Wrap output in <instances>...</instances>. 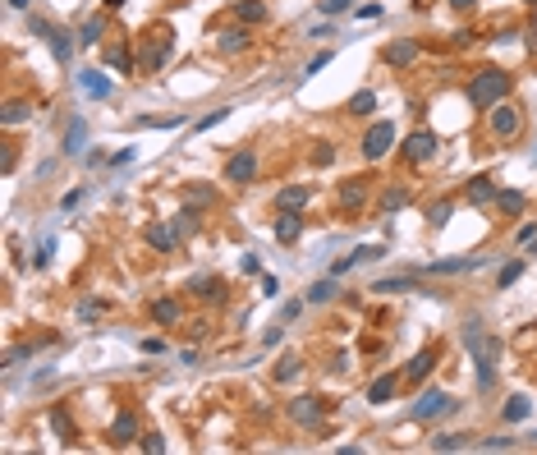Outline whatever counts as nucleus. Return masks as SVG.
I'll list each match as a JSON object with an SVG mask.
<instances>
[{"label": "nucleus", "mask_w": 537, "mask_h": 455, "mask_svg": "<svg viewBox=\"0 0 537 455\" xmlns=\"http://www.w3.org/2000/svg\"><path fill=\"white\" fill-rule=\"evenodd\" d=\"M464 345L473 350V363H477V391H492L496 386V359H501V341L482 336V322H468L464 327Z\"/></svg>", "instance_id": "f257e3e1"}, {"label": "nucleus", "mask_w": 537, "mask_h": 455, "mask_svg": "<svg viewBox=\"0 0 537 455\" xmlns=\"http://www.w3.org/2000/svg\"><path fill=\"white\" fill-rule=\"evenodd\" d=\"M505 97H510V74L496 70V65L477 70L473 83H468V106H473V111H492L496 102H505Z\"/></svg>", "instance_id": "f03ea898"}, {"label": "nucleus", "mask_w": 537, "mask_h": 455, "mask_svg": "<svg viewBox=\"0 0 537 455\" xmlns=\"http://www.w3.org/2000/svg\"><path fill=\"white\" fill-rule=\"evenodd\" d=\"M148 37H152V42H148V51L138 55V70H143V74H156V70L165 65V55H170V28L156 23Z\"/></svg>", "instance_id": "7ed1b4c3"}, {"label": "nucleus", "mask_w": 537, "mask_h": 455, "mask_svg": "<svg viewBox=\"0 0 537 455\" xmlns=\"http://www.w3.org/2000/svg\"><path fill=\"white\" fill-rule=\"evenodd\" d=\"M390 143H395V124H390V120H377L372 129L363 133V157L367 161H382L386 152H390Z\"/></svg>", "instance_id": "20e7f679"}, {"label": "nucleus", "mask_w": 537, "mask_h": 455, "mask_svg": "<svg viewBox=\"0 0 537 455\" xmlns=\"http://www.w3.org/2000/svg\"><path fill=\"white\" fill-rule=\"evenodd\" d=\"M450 410H455V395L423 391V395H418V405H414V419L418 423H432V419H441V414H450Z\"/></svg>", "instance_id": "39448f33"}, {"label": "nucleus", "mask_w": 537, "mask_h": 455, "mask_svg": "<svg viewBox=\"0 0 537 455\" xmlns=\"http://www.w3.org/2000/svg\"><path fill=\"white\" fill-rule=\"evenodd\" d=\"M321 414H326V400H317V395H294L289 400V423H299V428H317Z\"/></svg>", "instance_id": "423d86ee"}, {"label": "nucleus", "mask_w": 537, "mask_h": 455, "mask_svg": "<svg viewBox=\"0 0 537 455\" xmlns=\"http://www.w3.org/2000/svg\"><path fill=\"white\" fill-rule=\"evenodd\" d=\"M436 148H441V143H436V133L418 129V133H409V138H404V148H399V152H404L414 166H427V161L436 157Z\"/></svg>", "instance_id": "0eeeda50"}, {"label": "nucleus", "mask_w": 537, "mask_h": 455, "mask_svg": "<svg viewBox=\"0 0 537 455\" xmlns=\"http://www.w3.org/2000/svg\"><path fill=\"white\" fill-rule=\"evenodd\" d=\"M519 111H514V106H505V102H496L492 106V133L496 138H514V133H519Z\"/></svg>", "instance_id": "6e6552de"}, {"label": "nucleus", "mask_w": 537, "mask_h": 455, "mask_svg": "<svg viewBox=\"0 0 537 455\" xmlns=\"http://www.w3.org/2000/svg\"><path fill=\"white\" fill-rule=\"evenodd\" d=\"M253 175H258V157H253V152H234V157L226 161V180L230 184H248Z\"/></svg>", "instance_id": "1a4fd4ad"}, {"label": "nucleus", "mask_w": 537, "mask_h": 455, "mask_svg": "<svg viewBox=\"0 0 537 455\" xmlns=\"http://www.w3.org/2000/svg\"><path fill=\"white\" fill-rule=\"evenodd\" d=\"M78 88L87 97H96V102H106V97L115 92V83L106 79V74H96V70H78Z\"/></svg>", "instance_id": "9d476101"}, {"label": "nucleus", "mask_w": 537, "mask_h": 455, "mask_svg": "<svg viewBox=\"0 0 537 455\" xmlns=\"http://www.w3.org/2000/svg\"><path fill=\"white\" fill-rule=\"evenodd\" d=\"M248 46H253V33H248V28H226V33H221L216 37V51H226V55H239V51H248Z\"/></svg>", "instance_id": "9b49d317"}, {"label": "nucleus", "mask_w": 537, "mask_h": 455, "mask_svg": "<svg viewBox=\"0 0 537 455\" xmlns=\"http://www.w3.org/2000/svg\"><path fill=\"white\" fill-rule=\"evenodd\" d=\"M414 60H418V42H409V37H399V42L386 46V65H395V70H409Z\"/></svg>", "instance_id": "f8f14e48"}, {"label": "nucleus", "mask_w": 537, "mask_h": 455, "mask_svg": "<svg viewBox=\"0 0 537 455\" xmlns=\"http://www.w3.org/2000/svg\"><path fill=\"white\" fill-rule=\"evenodd\" d=\"M367 202V180H345L340 184V207L345 212H358Z\"/></svg>", "instance_id": "ddd939ff"}, {"label": "nucleus", "mask_w": 537, "mask_h": 455, "mask_svg": "<svg viewBox=\"0 0 537 455\" xmlns=\"http://www.w3.org/2000/svg\"><path fill=\"white\" fill-rule=\"evenodd\" d=\"M193 295H198L202 304H221V299H226V280L221 276H198L193 280Z\"/></svg>", "instance_id": "4468645a"}, {"label": "nucleus", "mask_w": 537, "mask_h": 455, "mask_svg": "<svg viewBox=\"0 0 537 455\" xmlns=\"http://www.w3.org/2000/svg\"><path fill=\"white\" fill-rule=\"evenodd\" d=\"M106 65H111V70H120V74H138V60L129 55V46H124V42H111V46H106Z\"/></svg>", "instance_id": "2eb2a0df"}, {"label": "nucleus", "mask_w": 537, "mask_h": 455, "mask_svg": "<svg viewBox=\"0 0 537 455\" xmlns=\"http://www.w3.org/2000/svg\"><path fill=\"white\" fill-rule=\"evenodd\" d=\"M143 235H148V244L156 248V253H170V248H175V239H179V235H175V226H161V221H152V226L143 230Z\"/></svg>", "instance_id": "dca6fc26"}, {"label": "nucleus", "mask_w": 537, "mask_h": 455, "mask_svg": "<svg viewBox=\"0 0 537 455\" xmlns=\"http://www.w3.org/2000/svg\"><path fill=\"white\" fill-rule=\"evenodd\" d=\"M133 437H138V419H133V414H115V423H111V442H115V446H129Z\"/></svg>", "instance_id": "f3484780"}, {"label": "nucleus", "mask_w": 537, "mask_h": 455, "mask_svg": "<svg viewBox=\"0 0 537 455\" xmlns=\"http://www.w3.org/2000/svg\"><path fill=\"white\" fill-rule=\"evenodd\" d=\"M308 198H312V193L304 189V184H294V189H280V193H276V207H280V212H304Z\"/></svg>", "instance_id": "a211bd4d"}, {"label": "nucleus", "mask_w": 537, "mask_h": 455, "mask_svg": "<svg viewBox=\"0 0 537 455\" xmlns=\"http://www.w3.org/2000/svg\"><path fill=\"white\" fill-rule=\"evenodd\" d=\"M468 202H473V207H487V202H496V184L487 180V175H473V180H468Z\"/></svg>", "instance_id": "6ab92c4d"}, {"label": "nucleus", "mask_w": 537, "mask_h": 455, "mask_svg": "<svg viewBox=\"0 0 537 455\" xmlns=\"http://www.w3.org/2000/svg\"><path fill=\"white\" fill-rule=\"evenodd\" d=\"M432 368H436V350H418L414 359H409V368H404V377H409V382H423V377L432 373Z\"/></svg>", "instance_id": "aec40b11"}, {"label": "nucleus", "mask_w": 537, "mask_h": 455, "mask_svg": "<svg viewBox=\"0 0 537 455\" xmlns=\"http://www.w3.org/2000/svg\"><path fill=\"white\" fill-rule=\"evenodd\" d=\"M83 143H87V120H83V115H74L70 129H65V152L78 157V152H83Z\"/></svg>", "instance_id": "412c9836"}, {"label": "nucleus", "mask_w": 537, "mask_h": 455, "mask_svg": "<svg viewBox=\"0 0 537 455\" xmlns=\"http://www.w3.org/2000/svg\"><path fill=\"white\" fill-rule=\"evenodd\" d=\"M299 235H304V216H299V212H285V216L276 221V239L280 244H294Z\"/></svg>", "instance_id": "4be33fe9"}, {"label": "nucleus", "mask_w": 537, "mask_h": 455, "mask_svg": "<svg viewBox=\"0 0 537 455\" xmlns=\"http://www.w3.org/2000/svg\"><path fill=\"white\" fill-rule=\"evenodd\" d=\"M473 267H482V258H445V263H432V267H423V272H441V276H455V272H473Z\"/></svg>", "instance_id": "5701e85b"}, {"label": "nucleus", "mask_w": 537, "mask_h": 455, "mask_svg": "<svg viewBox=\"0 0 537 455\" xmlns=\"http://www.w3.org/2000/svg\"><path fill=\"white\" fill-rule=\"evenodd\" d=\"M372 258H382V244H363V248H354V253H345L336 263V276L340 272H349V267H358V263H372Z\"/></svg>", "instance_id": "b1692460"}, {"label": "nucleus", "mask_w": 537, "mask_h": 455, "mask_svg": "<svg viewBox=\"0 0 537 455\" xmlns=\"http://www.w3.org/2000/svg\"><path fill=\"white\" fill-rule=\"evenodd\" d=\"M399 207H409V189H399V184H390V189L382 193V202H377V212H382V216H395Z\"/></svg>", "instance_id": "393cba45"}, {"label": "nucleus", "mask_w": 537, "mask_h": 455, "mask_svg": "<svg viewBox=\"0 0 537 455\" xmlns=\"http://www.w3.org/2000/svg\"><path fill=\"white\" fill-rule=\"evenodd\" d=\"M336 290H340V280H336V276L312 280V285H308V304H331V299H336Z\"/></svg>", "instance_id": "a878e982"}, {"label": "nucleus", "mask_w": 537, "mask_h": 455, "mask_svg": "<svg viewBox=\"0 0 537 455\" xmlns=\"http://www.w3.org/2000/svg\"><path fill=\"white\" fill-rule=\"evenodd\" d=\"M46 42H51V55H55L60 65H70V60H74V37H70V33H60V28H55Z\"/></svg>", "instance_id": "bb28decb"}, {"label": "nucleus", "mask_w": 537, "mask_h": 455, "mask_svg": "<svg viewBox=\"0 0 537 455\" xmlns=\"http://www.w3.org/2000/svg\"><path fill=\"white\" fill-rule=\"evenodd\" d=\"M496 207H501L505 216H519V212L528 207V198H524V193H514V189H501V193H496Z\"/></svg>", "instance_id": "cd10ccee"}, {"label": "nucleus", "mask_w": 537, "mask_h": 455, "mask_svg": "<svg viewBox=\"0 0 537 455\" xmlns=\"http://www.w3.org/2000/svg\"><path fill=\"white\" fill-rule=\"evenodd\" d=\"M28 115H33V102H23V97H14V102H5V111H0V120H5V124H23Z\"/></svg>", "instance_id": "c85d7f7f"}, {"label": "nucleus", "mask_w": 537, "mask_h": 455, "mask_svg": "<svg viewBox=\"0 0 537 455\" xmlns=\"http://www.w3.org/2000/svg\"><path fill=\"white\" fill-rule=\"evenodd\" d=\"M390 395H395V377H377V382L372 386H367V400H372V405H390Z\"/></svg>", "instance_id": "c756f323"}, {"label": "nucleus", "mask_w": 537, "mask_h": 455, "mask_svg": "<svg viewBox=\"0 0 537 455\" xmlns=\"http://www.w3.org/2000/svg\"><path fill=\"white\" fill-rule=\"evenodd\" d=\"M234 14H239V23H262V18H267V5H262V0H239Z\"/></svg>", "instance_id": "7c9ffc66"}, {"label": "nucleus", "mask_w": 537, "mask_h": 455, "mask_svg": "<svg viewBox=\"0 0 537 455\" xmlns=\"http://www.w3.org/2000/svg\"><path fill=\"white\" fill-rule=\"evenodd\" d=\"M152 317H156L161 327L179 322V304H175V299H156V304H152Z\"/></svg>", "instance_id": "2f4dec72"}, {"label": "nucleus", "mask_w": 537, "mask_h": 455, "mask_svg": "<svg viewBox=\"0 0 537 455\" xmlns=\"http://www.w3.org/2000/svg\"><path fill=\"white\" fill-rule=\"evenodd\" d=\"M170 226H175V235H179V239H189V235H193V230H198V212H193V202H189V207H184V212H179V216H175V221H170Z\"/></svg>", "instance_id": "473e14b6"}, {"label": "nucleus", "mask_w": 537, "mask_h": 455, "mask_svg": "<svg viewBox=\"0 0 537 455\" xmlns=\"http://www.w3.org/2000/svg\"><path fill=\"white\" fill-rule=\"evenodd\" d=\"M528 410H533V400H524V395H514V400H505V423H524L528 419Z\"/></svg>", "instance_id": "72a5a7b5"}, {"label": "nucleus", "mask_w": 537, "mask_h": 455, "mask_svg": "<svg viewBox=\"0 0 537 455\" xmlns=\"http://www.w3.org/2000/svg\"><path fill=\"white\" fill-rule=\"evenodd\" d=\"M349 111H354V115H372V111H377V92H372V88L354 92V97H349Z\"/></svg>", "instance_id": "f704fd0d"}, {"label": "nucleus", "mask_w": 537, "mask_h": 455, "mask_svg": "<svg viewBox=\"0 0 537 455\" xmlns=\"http://www.w3.org/2000/svg\"><path fill=\"white\" fill-rule=\"evenodd\" d=\"M432 446H436V451H468L473 442H468L464 432H441V437H432Z\"/></svg>", "instance_id": "c9c22d12"}, {"label": "nucleus", "mask_w": 537, "mask_h": 455, "mask_svg": "<svg viewBox=\"0 0 537 455\" xmlns=\"http://www.w3.org/2000/svg\"><path fill=\"white\" fill-rule=\"evenodd\" d=\"M299 373H304V363H299V359H294V354H285V359H280V363H276V382H294V377H299Z\"/></svg>", "instance_id": "e433bc0d"}, {"label": "nucleus", "mask_w": 537, "mask_h": 455, "mask_svg": "<svg viewBox=\"0 0 537 455\" xmlns=\"http://www.w3.org/2000/svg\"><path fill=\"white\" fill-rule=\"evenodd\" d=\"M78 42L83 46H101V18H87L83 33H78Z\"/></svg>", "instance_id": "4c0bfd02"}, {"label": "nucleus", "mask_w": 537, "mask_h": 455, "mask_svg": "<svg viewBox=\"0 0 537 455\" xmlns=\"http://www.w3.org/2000/svg\"><path fill=\"white\" fill-rule=\"evenodd\" d=\"M455 216V202H432V212H427V221H432V226H445V221H450Z\"/></svg>", "instance_id": "58836bf2"}, {"label": "nucleus", "mask_w": 537, "mask_h": 455, "mask_svg": "<svg viewBox=\"0 0 537 455\" xmlns=\"http://www.w3.org/2000/svg\"><path fill=\"white\" fill-rule=\"evenodd\" d=\"M372 290H382V295H395V290H414V276H390V280H377Z\"/></svg>", "instance_id": "ea45409f"}, {"label": "nucleus", "mask_w": 537, "mask_h": 455, "mask_svg": "<svg viewBox=\"0 0 537 455\" xmlns=\"http://www.w3.org/2000/svg\"><path fill=\"white\" fill-rule=\"evenodd\" d=\"M519 276H524V263H505V267H501V276H496V280H501V290H510V285H514Z\"/></svg>", "instance_id": "a19ab883"}, {"label": "nucleus", "mask_w": 537, "mask_h": 455, "mask_svg": "<svg viewBox=\"0 0 537 455\" xmlns=\"http://www.w3.org/2000/svg\"><path fill=\"white\" fill-rule=\"evenodd\" d=\"M321 14H326V18H336V14H345V9H354V0H321Z\"/></svg>", "instance_id": "79ce46f5"}, {"label": "nucleus", "mask_w": 537, "mask_h": 455, "mask_svg": "<svg viewBox=\"0 0 537 455\" xmlns=\"http://www.w3.org/2000/svg\"><path fill=\"white\" fill-rule=\"evenodd\" d=\"M78 317H83V322H96V317H101V299H87V304H78Z\"/></svg>", "instance_id": "37998d69"}, {"label": "nucleus", "mask_w": 537, "mask_h": 455, "mask_svg": "<svg viewBox=\"0 0 537 455\" xmlns=\"http://www.w3.org/2000/svg\"><path fill=\"white\" fill-rule=\"evenodd\" d=\"M28 33H33V37H42V42H46V37H51L55 28L46 23V18H37V14H33V18H28Z\"/></svg>", "instance_id": "c03bdc74"}, {"label": "nucleus", "mask_w": 537, "mask_h": 455, "mask_svg": "<svg viewBox=\"0 0 537 455\" xmlns=\"http://www.w3.org/2000/svg\"><path fill=\"white\" fill-rule=\"evenodd\" d=\"M226 115H230L226 106H216V111H211V115H202V120H198V129H216V124L226 120Z\"/></svg>", "instance_id": "a18cd8bd"}, {"label": "nucleus", "mask_w": 537, "mask_h": 455, "mask_svg": "<svg viewBox=\"0 0 537 455\" xmlns=\"http://www.w3.org/2000/svg\"><path fill=\"white\" fill-rule=\"evenodd\" d=\"M312 161H317V166H331V161H336V148H331V143H321V148H312Z\"/></svg>", "instance_id": "49530a36"}, {"label": "nucleus", "mask_w": 537, "mask_h": 455, "mask_svg": "<svg viewBox=\"0 0 537 455\" xmlns=\"http://www.w3.org/2000/svg\"><path fill=\"white\" fill-rule=\"evenodd\" d=\"M184 198H189L193 207H202V202H211V189H202V184H193V189L184 193Z\"/></svg>", "instance_id": "de8ad7c7"}, {"label": "nucleus", "mask_w": 537, "mask_h": 455, "mask_svg": "<svg viewBox=\"0 0 537 455\" xmlns=\"http://www.w3.org/2000/svg\"><path fill=\"white\" fill-rule=\"evenodd\" d=\"M331 60H336V51H331V46H326V51H321V55H317V60H312V65H308V74H321V70H326V65H331Z\"/></svg>", "instance_id": "09e8293b"}, {"label": "nucleus", "mask_w": 537, "mask_h": 455, "mask_svg": "<svg viewBox=\"0 0 537 455\" xmlns=\"http://www.w3.org/2000/svg\"><path fill=\"white\" fill-rule=\"evenodd\" d=\"M51 423H55V432H60V437H70V432H74V423L65 419V410H55V414H51Z\"/></svg>", "instance_id": "8fccbe9b"}, {"label": "nucleus", "mask_w": 537, "mask_h": 455, "mask_svg": "<svg viewBox=\"0 0 537 455\" xmlns=\"http://www.w3.org/2000/svg\"><path fill=\"white\" fill-rule=\"evenodd\" d=\"M239 267H243L248 276H258V272H262V258H258V253H243V263H239Z\"/></svg>", "instance_id": "3c124183"}, {"label": "nucleus", "mask_w": 537, "mask_h": 455, "mask_svg": "<svg viewBox=\"0 0 537 455\" xmlns=\"http://www.w3.org/2000/svg\"><path fill=\"white\" fill-rule=\"evenodd\" d=\"M482 446H487V451H510V446H514V437H487Z\"/></svg>", "instance_id": "603ef678"}, {"label": "nucleus", "mask_w": 537, "mask_h": 455, "mask_svg": "<svg viewBox=\"0 0 537 455\" xmlns=\"http://www.w3.org/2000/svg\"><path fill=\"white\" fill-rule=\"evenodd\" d=\"M143 446H148L152 455H161L165 451V437H161V432H148V442H143Z\"/></svg>", "instance_id": "864d4df0"}, {"label": "nucleus", "mask_w": 537, "mask_h": 455, "mask_svg": "<svg viewBox=\"0 0 537 455\" xmlns=\"http://www.w3.org/2000/svg\"><path fill=\"white\" fill-rule=\"evenodd\" d=\"M78 202H83V193H78V189H70V193H65V198H60V207H65V212H74Z\"/></svg>", "instance_id": "5fc2aeb1"}, {"label": "nucleus", "mask_w": 537, "mask_h": 455, "mask_svg": "<svg viewBox=\"0 0 537 455\" xmlns=\"http://www.w3.org/2000/svg\"><path fill=\"white\" fill-rule=\"evenodd\" d=\"M262 295H280V280L276 276H262Z\"/></svg>", "instance_id": "6e6d98bb"}, {"label": "nucleus", "mask_w": 537, "mask_h": 455, "mask_svg": "<svg viewBox=\"0 0 537 455\" xmlns=\"http://www.w3.org/2000/svg\"><path fill=\"white\" fill-rule=\"evenodd\" d=\"M450 5H455V9H473V0H450Z\"/></svg>", "instance_id": "4d7b16f0"}, {"label": "nucleus", "mask_w": 537, "mask_h": 455, "mask_svg": "<svg viewBox=\"0 0 537 455\" xmlns=\"http://www.w3.org/2000/svg\"><path fill=\"white\" fill-rule=\"evenodd\" d=\"M9 5H14V9H28V0H9Z\"/></svg>", "instance_id": "13d9d810"}, {"label": "nucleus", "mask_w": 537, "mask_h": 455, "mask_svg": "<svg viewBox=\"0 0 537 455\" xmlns=\"http://www.w3.org/2000/svg\"><path fill=\"white\" fill-rule=\"evenodd\" d=\"M106 5H111V9H120V5H124V0H106Z\"/></svg>", "instance_id": "bf43d9fd"}, {"label": "nucleus", "mask_w": 537, "mask_h": 455, "mask_svg": "<svg viewBox=\"0 0 537 455\" xmlns=\"http://www.w3.org/2000/svg\"><path fill=\"white\" fill-rule=\"evenodd\" d=\"M528 5H537V0H528Z\"/></svg>", "instance_id": "052dcab7"}, {"label": "nucleus", "mask_w": 537, "mask_h": 455, "mask_svg": "<svg viewBox=\"0 0 537 455\" xmlns=\"http://www.w3.org/2000/svg\"><path fill=\"white\" fill-rule=\"evenodd\" d=\"M533 442H537V432H533Z\"/></svg>", "instance_id": "680f3d73"}]
</instances>
